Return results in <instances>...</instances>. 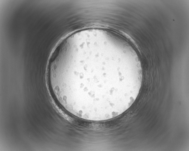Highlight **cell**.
Returning a JSON list of instances; mask_svg holds the SVG:
<instances>
[{"label": "cell", "instance_id": "cell-1", "mask_svg": "<svg viewBox=\"0 0 189 151\" xmlns=\"http://www.w3.org/2000/svg\"><path fill=\"white\" fill-rule=\"evenodd\" d=\"M142 72L138 57L116 41L104 38L74 44L58 71L62 92L74 108L100 115L132 104L139 93Z\"/></svg>", "mask_w": 189, "mask_h": 151}]
</instances>
